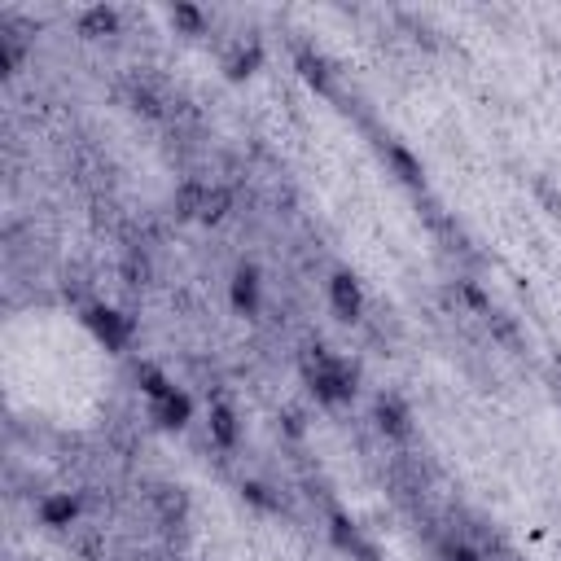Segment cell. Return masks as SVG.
Masks as SVG:
<instances>
[{"instance_id": "1", "label": "cell", "mask_w": 561, "mask_h": 561, "mask_svg": "<svg viewBox=\"0 0 561 561\" xmlns=\"http://www.w3.org/2000/svg\"><path fill=\"white\" fill-rule=\"evenodd\" d=\"M84 325L93 329L97 342H101L106 351H123V347H128V338L136 334V320L123 316L119 307H106V303L84 307Z\"/></svg>"}, {"instance_id": "2", "label": "cell", "mask_w": 561, "mask_h": 561, "mask_svg": "<svg viewBox=\"0 0 561 561\" xmlns=\"http://www.w3.org/2000/svg\"><path fill=\"white\" fill-rule=\"evenodd\" d=\"M325 290H329V307L338 312V320H347V325L364 320V290L351 272H334V277L325 281Z\"/></svg>"}, {"instance_id": "3", "label": "cell", "mask_w": 561, "mask_h": 561, "mask_svg": "<svg viewBox=\"0 0 561 561\" xmlns=\"http://www.w3.org/2000/svg\"><path fill=\"white\" fill-rule=\"evenodd\" d=\"M373 417H377V430H382V434H391V439H412V412H408V404L395 391L377 395Z\"/></svg>"}, {"instance_id": "4", "label": "cell", "mask_w": 561, "mask_h": 561, "mask_svg": "<svg viewBox=\"0 0 561 561\" xmlns=\"http://www.w3.org/2000/svg\"><path fill=\"white\" fill-rule=\"evenodd\" d=\"M228 299H233V307L242 316H259V268L255 263H237V272H233V281H228Z\"/></svg>"}, {"instance_id": "5", "label": "cell", "mask_w": 561, "mask_h": 561, "mask_svg": "<svg viewBox=\"0 0 561 561\" xmlns=\"http://www.w3.org/2000/svg\"><path fill=\"white\" fill-rule=\"evenodd\" d=\"M40 522L53 526V531H66V526L79 522V513H84V500L71 496V491H49V496L40 500Z\"/></svg>"}, {"instance_id": "6", "label": "cell", "mask_w": 561, "mask_h": 561, "mask_svg": "<svg viewBox=\"0 0 561 561\" xmlns=\"http://www.w3.org/2000/svg\"><path fill=\"white\" fill-rule=\"evenodd\" d=\"M154 421L163 430H185L189 421H193V399H189V391H180V386H176L167 399H158V404H154Z\"/></svg>"}, {"instance_id": "7", "label": "cell", "mask_w": 561, "mask_h": 561, "mask_svg": "<svg viewBox=\"0 0 561 561\" xmlns=\"http://www.w3.org/2000/svg\"><path fill=\"white\" fill-rule=\"evenodd\" d=\"M79 36L84 40H110V36H119V9H110V5H93V9H84L79 14Z\"/></svg>"}, {"instance_id": "8", "label": "cell", "mask_w": 561, "mask_h": 561, "mask_svg": "<svg viewBox=\"0 0 561 561\" xmlns=\"http://www.w3.org/2000/svg\"><path fill=\"white\" fill-rule=\"evenodd\" d=\"M206 430H211V443L215 448H237V439H242V430H237V412L228 404H215L211 417H206Z\"/></svg>"}, {"instance_id": "9", "label": "cell", "mask_w": 561, "mask_h": 561, "mask_svg": "<svg viewBox=\"0 0 561 561\" xmlns=\"http://www.w3.org/2000/svg\"><path fill=\"white\" fill-rule=\"evenodd\" d=\"M259 62H263V49H259V40H242L233 53H228V62H224V71L228 79H246V75H255L259 71Z\"/></svg>"}, {"instance_id": "10", "label": "cell", "mask_w": 561, "mask_h": 561, "mask_svg": "<svg viewBox=\"0 0 561 561\" xmlns=\"http://www.w3.org/2000/svg\"><path fill=\"white\" fill-rule=\"evenodd\" d=\"M439 561H487V557L478 553V548L469 544L465 535H448V540L439 544Z\"/></svg>"}, {"instance_id": "11", "label": "cell", "mask_w": 561, "mask_h": 561, "mask_svg": "<svg viewBox=\"0 0 561 561\" xmlns=\"http://www.w3.org/2000/svg\"><path fill=\"white\" fill-rule=\"evenodd\" d=\"M299 71H303V79H307L312 88L329 93V71H325V62H320V57H316L312 49H303V53H299Z\"/></svg>"}, {"instance_id": "12", "label": "cell", "mask_w": 561, "mask_h": 561, "mask_svg": "<svg viewBox=\"0 0 561 561\" xmlns=\"http://www.w3.org/2000/svg\"><path fill=\"white\" fill-rule=\"evenodd\" d=\"M171 22H176V27H185L189 36H202V31H206V14H202V9H193V5H171Z\"/></svg>"}, {"instance_id": "13", "label": "cell", "mask_w": 561, "mask_h": 561, "mask_svg": "<svg viewBox=\"0 0 561 561\" xmlns=\"http://www.w3.org/2000/svg\"><path fill=\"white\" fill-rule=\"evenodd\" d=\"M386 154H391V163L399 167V176H404L408 185H421V167L412 163V154L404 150V145H386Z\"/></svg>"}, {"instance_id": "14", "label": "cell", "mask_w": 561, "mask_h": 561, "mask_svg": "<svg viewBox=\"0 0 561 561\" xmlns=\"http://www.w3.org/2000/svg\"><path fill=\"white\" fill-rule=\"evenodd\" d=\"M242 491H246V500H255L259 509H281V500H272V496H268V487H259V483H246Z\"/></svg>"}]
</instances>
